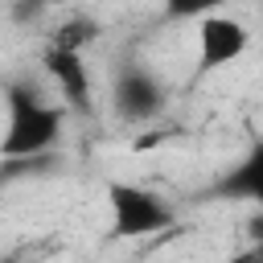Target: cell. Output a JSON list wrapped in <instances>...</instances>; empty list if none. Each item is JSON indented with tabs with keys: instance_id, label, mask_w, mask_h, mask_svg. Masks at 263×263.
Returning a JSON list of instances; mask_svg holds the SVG:
<instances>
[{
	"instance_id": "cell-1",
	"label": "cell",
	"mask_w": 263,
	"mask_h": 263,
	"mask_svg": "<svg viewBox=\"0 0 263 263\" xmlns=\"http://www.w3.org/2000/svg\"><path fill=\"white\" fill-rule=\"evenodd\" d=\"M8 99V127H4V160H21V156H41L62 140V123H66V107L45 103L29 90H21L16 82H8L4 90Z\"/></svg>"
},
{
	"instance_id": "cell-2",
	"label": "cell",
	"mask_w": 263,
	"mask_h": 263,
	"mask_svg": "<svg viewBox=\"0 0 263 263\" xmlns=\"http://www.w3.org/2000/svg\"><path fill=\"white\" fill-rule=\"evenodd\" d=\"M107 205H111V238H148L177 222V210L160 193L132 181H111Z\"/></svg>"
},
{
	"instance_id": "cell-3",
	"label": "cell",
	"mask_w": 263,
	"mask_h": 263,
	"mask_svg": "<svg viewBox=\"0 0 263 263\" xmlns=\"http://www.w3.org/2000/svg\"><path fill=\"white\" fill-rule=\"evenodd\" d=\"M251 45V29L238 16L226 12H205L197 21V70H222L230 62H238Z\"/></svg>"
},
{
	"instance_id": "cell-4",
	"label": "cell",
	"mask_w": 263,
	"mask_h": 263,
	"mask_svg": "<svg viewBox=\"0 0 263 263\" xmlns=\"http://www.w3.org/2000/svg\"><path fill=\"white\" fill-rule=\"evenodd\" d=\"M111 107H115V115L123 123H148L164 107V86H160V78L152 70H144V66L132 62L111 82Z\"/></svg>"
},
{
	"instance_id": "cell-5",
	"label": "cell",
	"mask_w": 263,
	"mask_h": 263,
	"mask_svg": "<svg viewBox=\"0 0 263 263\" xmlns=\"http://www.w3.org/2000/svg\"><path fill=\"white\" fill-rule=\"evenodd\" d=\"M41 70L53 78V86L62 90L66 107L74 111H90V70L82 62V53H70V49H45L41 53Z\"/></svg>"
},
{
	"instance_id": "cell-6",
	"label": "cell",
	"mask_w": 263,
	"mask_h": 263,
	"mask_svg": "<svg viewBox=\"0 0 263 263\" xmlns=\"http://www.w3.org/2000/svg\"><path fill=\"white\" fill-rule=\"evenodd\" d=\"M218 197H230V201H251L263 210V140H255L242 160L218 181Z\"/></svg>"
},
{
	"instance_id": "cell-7",
	"label": "cell",
	"mask_w": 263,
	"mask_h": 263,
	"mask_svg": "<svg viewBox=\"0 0 263 263\" xmlns=\"http://www.w3.org/2000/svg\"><path fill=\"white\" fill-rule=\"evenodd\" d=\"M95 37H99V25H95L90 16H78V12H74V16H66V21L53 29L49 45H53V49H70V53H82V49H86Z\"/></svg>"
},
{
	"instance_id": "cell-8",
	"label": "cell",
	"mask_w": 263,
	"mask_h": 263,
	"mask_svg": "<svg viewBox=\"0 0 263 263\" xmlns=\"http://www.w3.org/2000/svg\"><path fill=\"white\" fill-rule=\"evenodd\" d=\"M255 226H259V234H263V214H259V222H255Z\"/></svg>"
}]
</instances>
